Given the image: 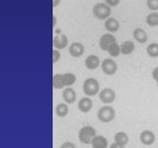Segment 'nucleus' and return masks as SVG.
Returning <instances> with one entry per match:
<instances>
[{"label": "nucleus", "instance_id": "32", "mask_svg": "<svg viewBox=\"0 0 158 148\" xmlns=\"http://www.w3.org/2000/svg\"><path fill=\"white\" fill-rule=\"evenodd\" d=\"M56 22H57L56 15H53V27H56Z\"/></svg>", "mask_w": 158, "mask_h": 148}, {"label": "nucleus", "instance_id": "26", "mask_svg": "<svg viewBox=\"0 0 158 148\" xmlns=\"http://www.w3.org/2000/svg\"><path fill=\"white\" fill-rule=\"evenodd\" d=\"M52 56H53V64H56L59 59H60V57H62V54L59 53V49L54 48L52 52Z\"/></svg>", "mask_w": 158, "mask_h": 148}, {"label": "nucleus", "instance_id": "22", "mask_svg": "<svg viewBox=\"0 0 158 148\" xmlns=\"http://www.w3.org/2000/svg\"><path fill=\"white\" fill-rule=\"evenodd\" d=\"M146 53L152 58L158 57V43H151L146 47Z\"/></svg>", "mask_w": 158, "mask_h": 148}, {"label": "nucleus", "instance_id": "15", "mask_svg": "<svg viewBox=\"0 0 158 148\" xmlns=\"http://www.w3.org/2000/svg\"><path fill=\"white\" fill-rule=\"evenodd\" d=\"M133 37L137 43H141V44H144V43L147 42L148 39V35L147 32L145 30L142 29V27H137L133 31Z\"/></svg>", "mask_w": 158, "mask_h": 148}, {"label": "nucleus", "instance_id": "16", "mask_svg": "<svg viewBox=\"0 0 158 148\" xmlns=\"http://www.w3.org/2000/svg\"><path fill=\"white\" fill-rule=\"evenodd\" d=\"M108 139L101 135H97L91 143L92 148H108Z\"/></svg>", "mask_w": 158, "mask_h": 148}, {"label": "nucleus", "instance_id": "14", "mask_svg": "<svg viewBox=\"0 0 158 148\" xmlns=\"http://www.w3.org/2000/svg\"><path fill=\"white\" fill-rule=\"evenodd\" d=\"M104 29L109 33H115L120 30V22H118L115 18L110 17L104 21Z\"/></svg>", "mask_w": 158, "mask_h": 148}, {"label": "nucleus", "instance_id": "12", "mask_svg": "<svg viewBox=\"0 0 158 148\" xmlns=\"http://www.w3.org/2000/svg\"><path fill=\"white\" fill-rule=\"evenodd\" d=\"M85 66H86L87 69L89 70H94V69H97L99 66H101V62H100V58H99L97 55H89L86 59H85Z\"/></svg>", "mask_w": 158, "mask_h": 148}, {"label": "nucleus", "instance_id": "3", "mask_svg": "<svg viewBox=\"0 0 158 148\" xmlns=\"http://www.w3.org/2000/svg\"><path fill=\"white\" fill-rule=\"evenodd\" d=\"M82 90L87 97H94L100 93V84L94 78H87L82 84Z\"/></svg>", "mask_w": 158, "mask_h": 148}, {"label": "nucleus", "instance_id": "27", "mask_svg": "<svg viewBox=\"0 0 158 148\" xmlns=\"http://www.w3.org/2000/svg\"><path fill=\"white\" fill-rule=\"evenodd\" d=\"M120 1L121 0H104V2L106 3V5H109L110 7H116V6L120 5Z\"/></svg>", "mask_w": 158, "mask_h": 148}, {"label": "nucleus", "instance_id": "25", "mask_svg": "<svg viewBox=\"0 0 158 148\" xmlns=\"http://www.w3.org/2000/svg\"><path fill=\"white\" fill-rule=\"evenodd\" d=\"M146 6L152 11H158V0H146Z\"/></svg>", "mask_w": 158, "mask_h": 148}, {"label": "nucleus", "instance_id": "23", "mask_svg": "<svg viewBox=\"0 0 158 148\" xmlns=\"http://www.w3.org/2000/svg\"><path fill=\"white\" fill-rule=\"evenodd\" d=\"M146 23L149 27H158V12L153 11L146 17Z\"/></svg>", "mask_w": 158, "mask_h": 148}, {"label": "nucleus", "instance_id": "17", "mask_svg": "<svg viewBox=\"0 0 158 148\" xmlns=\"http://www.w3.org/2000/svg\"><path fill=\"white\" fill-rule=\"evenodd\" d=\"M135 49V44L132 41H125L121 44V53L125 56L131 55Z\"/></svg>", "mask_w": 158, "mask_h": 148}, {"label": "nucleus", "instance_id": "20", "mask_svg": "<svg viewBox=\"0 0 158 148\" xmlns=\"http://www.w3.org/2000/svg\"><path fill=\"white\" fill-rule=\"evenodd\" d=\"M53 88L56 89V90H59V89L66 88L64 84V80H63V77L60 74H55L53 75Z\"/></svg>", "mask_w": 158, "mask_h": 148}, {"label": "nucleus", "instance_id": "31", "mask_svg": "<svg viewBox=\"0 0 158 148\" xmlns=\"http://www.w3.org/2000/svg\"><path fill=\"white\" fill-rule=\"evenodd\" d=\"M60 1L62 0H53L52 1V5H53V8H57L59 5H60Z\"/></svg>", "mask_w": 158, "mask_h": 148}, {"label": "nucleus", "instance_id": "4", "mask_svg": "<svg viewBox=\"0 0 158 148\" xmlns=\"http://www.w3.org/2000/svg\"><path fill=\"white\" fill-rule=\"evenodd\" d=\"M97 117L102 123H110L115 117V110L111 105H103L99 109Z\"/></svg>", "mask_w": 158, "mask_h": 148}, {"label": "nucleus", "instance_id": "19", "mask_svg": "<svg viewBox=\"0 0 158 148\" xmlns=\"http://www.w3.org/2000/svg\"><path fill=\"white\" fill-rule=\"evenodd\" d=\"M62 77L64 80L65 87H72L73 84H76L77 77L73 72H65V74H62Z\"/></svg>", "mask_w": 158, "mask_h": 148}, {"label": "nucleus", "instance_id": "13", "mask_svg": "<svg viewBox=\"0 0 158 148\" xmlns=\"http://www.w3.org/2000/svg\"><path fill=\"white\" fill-rule=\"evenodd\" d=\"M63 99L67 104H73L76 102L77 100V93L74 89L70 87H66L63 90Z\"/></svg>", "mask_w": 158, "mask_h": 148}, {"label": "nucleus", "instance_id": "7", "mask_svg": "<svg viewBox=\"0 0 158 148\" xmlns=\"http://www.w3.org/2000/svg\"><path fill=\"white\" fill-rule=\"evenodd\" d=\"M115 42H116V39L113 35V33L108 32V33H106V34L101 35V37L99 39V46H100V48H101L102 51L106 52L109 47Z\"/></svg>", "mask_w": 158, "mask_h": 148}, {"label": "nucleus", "instance_id": "28", "mask_svg": "<svg viewBox=\"0 0 158 148\" xmlns=\"http://www.w3.org/2000/svg\"><path fill=\"white\" fill-rule=\"evenodd\" d=\"M59 148H76V145L74 143H70V142H65Z\"/></svg>", "mask_w": 158, "mask_h": 148}, {"label": "nucleus", "instance_id": "21", "mask_svg": "<svg viewBox=\"0 0 158 148\" xmlns=\"http://www.w3.org/2000/svg\"><path fill=\"white\" fill-rule=\"evenodd\" d=\"M128 141H130L128 139V135L126 133H124V132H118L114 135V142L122 146H125L128 143Z\"/></svg>", "mask_w": 158, "mask_h": 148}, {"label": "nucleus", "instance_id": "10", "mask_svg": "<svg viewBox=\"0 0 158 148\" xmlns=\"http://www.w3.org/2000/svg\"><path fill=\"white\" fill-rule=\"evenodd\" d=\"M69 54L73 57H80L84 55L85 53V46L82 43L80 42H74L69 45Z\"/></svg>", "mask_w": 158, "mask_h": 148}, {"label": "nucleus", "instance_id": "1", "mask_svg": "<svg viewBox=\"0 0 158 148\" xmlns=\"http://www.w3.org/2000/svg\"><path fill=\"white\" fill-rule=\"evenodd\" d=\"M112 12L111 7L106 5V2H98L92 8V14L96 19L106 21L108 18H110Z\"/></svg>", "mask_w": 158, "mask_h": 148}, {"label": "nucleus", "instance_id": "11", "mask_svg": "<svg viewBox=\"0 0 158 148\" xmlns=\"http://www.w3.org/2000/svg\"><path fill=\"white\" fill-rule=\"evenodd\" d=\"M139 139H141V143L145 146H151L155 143L156 136L155 134L152 131H148V130H145L141 133L139 135Z\"/></svg>", "mask_w": 158, "mask_h": 148}, {"label": "nucleus", "instance_id": "33", "mask_svg": "<svg viewBox=\"0 0 158 148\" xmlns=\"http://www.w3.org/2000/svg\"><path fill=\"white\" fill-rule=\"evenodd\" d=\"M156 82H157V88H158V81H156Z\"/></svg>", "mask_w": 158, "mask_h": 148}, {"label": "nucleus", "instance_id": "29", "mask_svg": "<svg viewBox=\"0 0 158 148\" xmlns=\"http://www.w3.org/2000/svg\"><path fill=\"white\" fill-rule=\"evenodd\" d=\"M152 76H153V79L155 81H158V67H155V68L153 69Z\"/></svg>", "mask_w": 158, "mask_h": 148}, {"label": "nucleus", "instance_id": "18", "mask_svg": "<svg viewBox=\"0 0 158 148\" xmlns=\"http://www.w3.org/2000/svg\"><path fill=\"white\" fill-rule=\"evenodd\" d=\"M69 108L68 104L65 102V103H58L55 108V114H56L58 117H65V116L68 115Z\"/></svg>", "mask_w": 158, "mask_h": 148}, {"label": "nucleus", "instance_id": "8", "mask_svg": "<svg viewBox=\"0 0 158 148\" xmlns=\"http://www.w3.org/2000/svg\"><path fill=\"white\" fill-rule=\"evenodd\" d=\"M92 106H94V102H92L91 98L90 97H84L79 100L78 102V109L81 113H88L92 110Z\"/></svg>", "mask_w": 158, "mask_h": 148}, {"label": "nucleus", "instance_id": "6", "mask_svg": "<svg viewBox=\"0 0 158 148\" xmlns=\"http://www.w3.org/2000/svg\"><path fill=\"white\" fill-rule=\"evenodd\" d=\"M116 98V93L113 89L111 88H104L102 89L100 93H99V99L103 104H111L114 102Z\"/></svg>", "mask_w": 158, "mask_h": 148}, {"label": "nucleus", "instance_id": "2", "mask_svg": "<svg viewBox=\"0 0 158 148\" xmlns=\"http://www.w3.org/2000/svg\"><path fill=\"white\" fill-rule=\"evenodd\" d=\"M97 136V132L94 130V127L90 125H87L84 126V127L80 128V131L78 133V138H79V142L85 145H91L92 141H94V138Z\"/></svg>", "mask_w": 158, "mask_h": 148}, {"label": "nucleus", "instance_id": "24", "mask_svg": "<svg viewBox=\"0 0 158 148\" xmlns=\"http://www.w3.org/2000/svg\"><path fill=\"white\" fill-rule=\"evenodd\" d=\"M106 52L109 53V55L111 57H118L120 56V55L122 54L121 53V45L118 44V43H113V44L111 45V46L109 47L108 51Z\"/></svg>", "mask_w": 158, "mask_h": 148}, {"label": "nucleus", "instance_id": "5", "mask_svg": "<svg viewBox=\"0 0 158 148\" xmlns=\"http://www.w3.org/2000/svg\"><path fill=\"white\" fill-rule=\"evenodd\" d=\"M101 69L106 76H113L118 72V64L112 58H106L101 62Z\"/></svg>", "mask_w": 158, "mask_h": 148}, {"label": "nucleus", "instance_id": "30", "mask_svg": "<svg viewBox=\"0 0 158 148\" xmlns=\"http://www.w3.org/2000/svg\"><path fill=\"white\" fill-rule=\"evenodd\" d=\"M109 148H124V146L120 145V144H118V143H115V142H114L112 145H110V147H109Z\"/></svg>", "mask_w": 158, "mask_h": 148}, {"label": "nucleus", "instance_id": "9", "mask_svg": "<svg viewBox=\"0 0 158 148\" xmlns=\"http://www.w3.org/2000/svg\"><path fill=\"white\" fill-rule=\"evenodd\" d=\"M53 46L56 49H64L68 46V37L65 34H56L53 37Z\"/></svg>", "mask_w": 158, "mask_h": 148}]
</instances>
